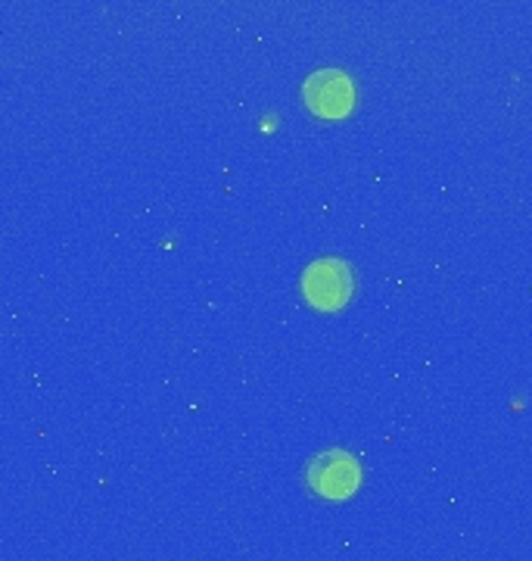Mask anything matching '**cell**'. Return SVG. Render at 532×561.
<instances>
[{"label": "cell", "mask_w": 532, "mask_h": 561, "mask_svg": "<svg viewBox=\"0 0 532 561\" xmlns=\"http://www.w3.org/2000/svg\"><path fill=\"white\" fill-rule=\"evenodd\" d=\"M305 483L321 500H349L361 483V468L349 453L327 449V453H317L315 459L309 461Z\"/></svg>", "instance_id": "6da1fadb"}, {"label": "cell", "mask_w": 532, "mask_h": 561, "mask_svg": "<svg viewBox=\"0 0 532 561\" xmlns=\"http://www.w3.org/2000/svg\"><path fill=\"white\" fill-rule=\"evenodd\" d=\"M302 290H305V300L331 312L339 309L343 302L349 300L352 294V272L343 260H317L305 268L302 275Z\"/></svg>", "instance_id": "7a4b0ae2"}, {"label": "cell", "mask_w": 532, "mask_h": 561, "mask_svg": "<svg viewBox=\"0 0 532 561\" xmlns=\"http://www.w3.org/2000/svg\"><path fill=\"white\" fill-rule=\"evenodd\" d=\"M305 103L315 110L317 116H327V119H336V116H346L349 106H352V81L346 79L343 72L336 69H324V72H315L312 79L305 81Z\"/></svg>", "instance_id": "3957f363"}]
</instances>
